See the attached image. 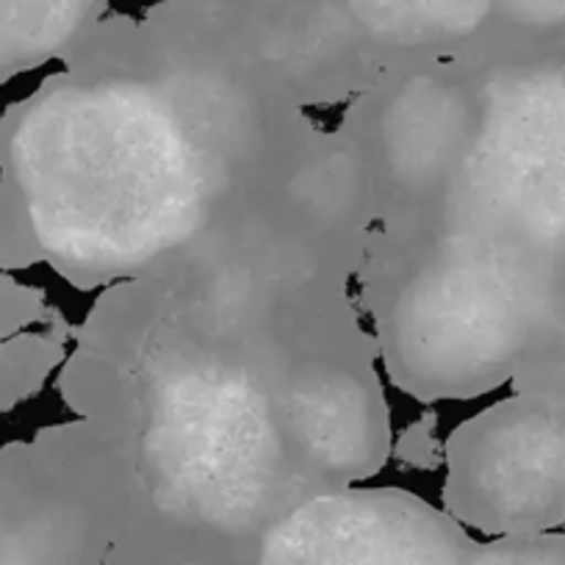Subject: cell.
<instances>
[{"instance_id": "277c9868", "label": "cell", "mask_w": 565, "mask_h": 565, "mask_svg": "<svg viewBox=\"0 0 565 565\" xmlns=\"http://www.w3.org/2000/svg\"><path fill=\"white\" fill-rule=\"evenodd\" d=\"M358 20L383 40H422L413 0H350Z\"/></svg>"}, {"instance_id": "7a4b0ae2", "label": "cell", "mask_w": 565, "mask_h": 565, "mask_svg": "<svg viewBox=\"0 0 565 565\" xmlns=\"http://www.w3.org/2000/svg\"><path fill=\"white\" fill-rule=\"evenodd\" d=\"M260 565H460V554L416 499L339 488L271 521Z\"/></svg>"}, {"instance_id": "6da1fadb", "label": "cell", "mask_w": 565, "mask_h": 565, "mask_svg": "<svg viewBox=\"0 0 565 565\" xmlns=\"http://www.w3.org/2000/svg\"><path fill=\"white\" fill-rule=\"evenodd\" d=\"M289 97L209 62L70 73L3 130L12 231L78 280L161 269L297 170Z\"/></svg>"}, {"instance_id": "3957f363", "label": "cell", "mask_w": 565, "mask_h": 565, "mask_svg": "<svg viewBox=\"0 0 565 565\" xmlns=\"http://www.w3.org/2000/svg\"><path fill=\"white\" fill-rule=\"evenodd\" d=\"M422 36H469L486 20L491 0H413Z\"/></svg>"}]
</instances>
